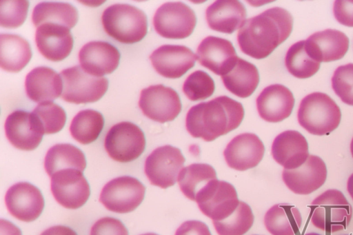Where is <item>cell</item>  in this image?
<instances>
[{
  "instance_id": "4dcf8cb0",
  "label": "cell",
  "mask_w": 353,
  "mask_h": 235,
  "mask_svg": "<svg viewBox=\"0 0 353 235\" xmlns=\"http://www.w3.org/2000/svg\"><path fill=\"white\" fill-rule=\"evenodd\" d=\"M86 159L83 152L70 143H59L51 147L44 159V167L51 177L63 169H76L83 171Z\"/></svg>"
},
{
  "instance_id": "681fc988",
  "label": "cell",
  "mask_w": 353,
  "mask_h": 235,
  "mask_svg": "<svg viewBox=\"0 0 353 235\" xmlns=\"http://www.w3.org/2000/svg\"><path fill=\"white\" fill-rule=\"evenodd\" d=\"M344 235H352V234H344Z\"/></svg>"
},
{
  "instance_id": "5b68a950",
  "label": "cell",
  "mask_w": 353,
  "mask_h": 235,
  "mask_svg": "<svg viewBox=\"0 0 353 235\" xmlns=\"http://www.w3.org/2000/svg\"><path fill=\"white\" fill-rule=\"evenodd\" d=\"M310 221L316 228L334 233L347 228L352 216V208L344 194L329 189L311 203Z\"/></svg>"
},
{
  "instance_id": "30bf717a",
  "label": "cell",
  "mask_w": 353,
  "mask_h": 235,
  "mask_svg": "<svg viewBox=\"0 0 353 235\" xmlns=\"http://www.w3.org/2000/svg\"><path fill=\"white\" fill-rule=\"evenodd\" d=\"M145 186L136 178L123 176L115 178L103 187L99 201L110 211L128 213L143 201Z\"/></svg>"
},
{
  "instance_id": "8fae6325",
  "label": "cell",
  "mask_w": 353,
  "mask_h": 235,
  "mask_svg": "<svg viewBox=\"0 0 353 235\" xmlns=\"http://www.w3.org/2000/svg\"><path fill=\"white\" fill-rule=\"evenodd\" d=\"M139 106L145 116L161 123L173 121L182 108L178 93L162 84L143 89Z\"/></svg>"
},
{
  "instance_id": "f1b7e54d",
  "label": "cell",
  "mask_w": 353,
  "mask_h": 235,
  "mask_svg": "<svg viewBox=\"0 0 353 235\" xmlns=\"http://www.w3.org/2000/svg\"><path fill=\"white\" fill-rule=\"evenodd\" d=\"M264 224L272 235H296L301 227L302 217L293 205L279 203L267 211Z\"/></svg>"
},
{
  "instance_id": "484cf974",
  "label": "cell",
  "mask_w": 353,
  "mask_h": 235,
  "mask_svg": "<svg viewBox=\"0 0 353 235\" xmlns=\"http://www.w3.org/2000/svg\"><path fill=\"white\" fill-rule=\"evenodd\" d=\"M244 5L236 0H218L206 9L205 18L213 30L232 34L240 29L246 18Z\"/></svg>"
},
{
  "instance_id": "7402d4cb",
  "label": "cell",
  "mask_w": 353,
  "mask_h": 235,
  "mask_svg": "<svg viewBox=\"0 0 353 235\" xmlns=\"http://www.w3.org/2000/svg\"><path fill=\"white\" fill-rule=\"evenodd\" d=\"M272 155L274 161L284 169H296L310 156L307 141L298 131H284L274 139L272 145Z\"/></svg>"
},
{
  "instance_id": "ab89813d",
  "label": "cell",
  "mask_w": 353,
  "mask_h": 235,
  "mask_svg": "<svg viewBox=\"0 0 353 235\" xmlns=\"http://www.w3.org/2000/svg\"><path fill=\"white\" fill-rule=\"evenodd\" d=\"M90 235H128V231L120 220L103 217L92 225Z\"/></svg>"
},
{
  "instance_id": "7bdbcfd3",
  "label": "cell",
  "mask_w": 353,
  "mask_h": 235,
  "mask_svg": "<svg viewBox=\"0 0 353 235\" xmlns=\"http://www.w3.org/2000/svg\"><path fill=\"white\" fill-rule=\"evenodd\" d=\"M40 235H77V233L70 227L64 225L52 226Z\"/></svg>"
},
{
  "instance_id": "9c48e42d",
  "label": "cell",
  "mask_w": 353,
  "mask_h": 235,
  "mask_svg": "<svg viewBox=\"0 0 353 235\" xmlns=\"http://www.w3.org/2000/svg\"><path fill=\"white\" fill-rule=\"evenodd\" d=\"M185 161L179 148L170 145L161 146L146 158L145 174L152 185L166 189L175 184Z\"/></svg>"
},
{
  "instance_id": "f546056e",
  "label": "cell",
  "mask_w": 353,
  "mask_h": 235,
  "mask_svg": "<svg viewBox=\"0 0 353 235\" xmlns=\"http://www.w3.org/2000/svg\"><path fill=\"white\" fill-rule=\"evenodd\" d=\"M216 179V173L212 166L206 163H192L181 170L177 181L183 194L196 201L201 193Z\"/></svg>"
},
{
  "instance_id": "1f68e13d",
  "label": "cell",
  "mask_w": 353,
  "mask_h": 235,
  "mask_svg": "<svg viewBox=\"0 0 353 235\" xmlns=\"http://www.w3.org/2000/svg\"><path fill=\"white\" fill-rule=\"evenodd\" d=\"M78 11L70 3L63 2L44 1L34 8L32 20L36 27L43 23H54L63 25L69 29L78 21Z\"/></svg>"
},
{
  "instance_id": "4316f807",
  "label": "cell",
  "mask_w": 353,
  "mask_h": 235,
  "mask_svg": "<svg viewBox=\"0 0 353 235\" xmlns=\"http://www.w3.org/2000/svg\"><path fill=\"white\" fill-rule=\"evenodd\" d=\"M223 83L233 94L246 98L250 96L259 83L257 68L241 58L238 57L232 67L221 76Z\"/></svg>"
},
{
  "instance_id": "ee69618b",
  "label": "cell",
  "mask_w": 353,
  "mask_h": 235,
  "mask_svg": "<svg viewBox=\"0 0 353 235\" xmlns=\"http://www.w3.org/2000/svg\"><path fill=\"white\" fill-rule=\"evenodd\" d=\"M1 235H22L20 229L9 221L1 219Z\"/></svg>"
},
{
  "instance_id": "2e32d148",
  "label": "cell",
  "mask_w": 353,
  "mask_h": 235,
  "mask_svg": "<svg viewBox=\"0 0 353 235\" xmlns=\"http://www.w3.org/2000/svg\"><path fill=\"white\" fill-rule=\"evenodd\" d=\"M150 59L160 75L177 79L194 67L196 56L186 46L163 45L150 54Z\"/></svg>"
},
{
  "instance_id": "c3c4849f",
  "label": "cell",
  "mask_w": 353,
  "mask_h": 235,
  "mask_svg": "<svg viewBox=\"0 0 353 235\" xmlns=\"http://www.w3.org/2000/svg\"><path fill=\"white\" fill-rule=\"evenodd\" d=\"M141 235H159V234H155V233H145V234H143Z\"/></svg>"
},
{
  "instance_id": "52a82bcc",
  "label": "cell",
  "mask_w": 353,
  "mask_h": 235,
  "mask_svg": "<svg viewBox=\"0 0 353 235\" xmlns=\"http://www.w3.org/2000/svg\"><path fill=\"white\" fill-rule=\"evenodd\" d=\"M104 146L113 160L121 163L130 162L143 152L145 138L139 126L131 122L123 121L109 130Z\"/></svg>"
},
{
  "instance_id": "d4e9b609",
  "label": "cell",
  "mask_w": 353,
  "mask_h": 235,
  "mask_svg": "<svg viewBox=\"0 0 353 235\" xmlns=\"http://www.w3.org/2000/svg\"><path fill=\"white\" fill-rule=\"evenodd\" d=\"M27 96L37 103L52 101L63 92V81L50 68L39 66L32 70L26 77Z\"/></svg>"
},
{
  "instance_id": "bcb514c9",
  "label": "cell",
  "mask_w": 353,
  "mask_h": 235,
  "mask_svg": "<svg viewBox=\"0 0 353 235\" xmlns=\"http://www.w3.org/2000/svg\"><path fill=\"white\" fill-rule=\"evenodd\" d=\"M350 152H351V154H352V158H353V138L351 141V143H350Z\"/></svg>"
},
{
  "instance_id": "7a4b0ae2",
  "label": "cell",
  "mask_w": 353,
  "mask_h": 235,
  "mask_svg": "<svg viewBox=\"0 0 353 235\" xmlns=\"http://www.w3.org/2000/svg\"><path fill=\"white\" fill-rule=\"evenodd\" d=\"M244 117L242 104L227 96L192 106L185 118L190 134L205 141H212L237 128Z\"/></svg>"
},
{
  "instance_id": "ffe728a7",
  "label": "cell",
  "mask_w": 353,
  "mask_h": 235,
  "mask_svg": "<svg viewBox=\"0 0 353 235\" xmlns=\"http://www.w3.org/2000/svg\"><path fill=\"white\" fill-rule=\"evenodd\" d=\"M35 42L40 53L52 61H60L68 57L74 43L69 28L50 23L37 28Z\"/></svg>"
},
{
  "instance_id": "f6af8a7d",
  "label": "cell",
  "mask_w": 353,
  "mask_h": 235,
  "mask_svg": "<svg viewBox=\"0 0 353 235\" xmlns=\"http://www.w3.org/2000/svg\"><path fill=\"white\" fill-rule=\"evenodd\" d=\"M347 190L352 199L353 200V173L351 174L347 179Z\"/></svg>"
},
{
  "instance_id": "d6986e66",
  "label": "cell",
  "mask_w": 353,
  "mask_h": 235,
  "mask_svg": "<svg viewBox=\"0 0 353 235\" xmlns=\"http://www.w3.org/2000/svg\"><path fill=\"white\" fill-rule=\"evenodd\" d=\"M196 56L202 66L221 76L230 70L238 58L229 40L214 36H208L201 41Z\"/></svg>"
},
{
  "instance_id": "603a6c76",
  "label": "cell",
  "mask_w": 353,
  "mask_h": 235,
  "mask_svg": "<svg viewBox=\"0 0 353 235\" xmlns=\"http://www.w3.org/2000/svg\"><path fill=\"white\" fill-rule=\"evenodd\" d=\"M294 105L292 92L281 84L265 88L256 99L259 116L270 123H278L288 118Z\"/></svg>"
},
{
  "instance_id": "cb8c5ba5",
  "label": "cell",
  "mask_w": 353,
  "mask_h": 235,
  "mask_svg": "<svg viewBox=\"0 0 353 235\" xmlns=\"http://www.w3.org/2000/svg\"><path fill=\"white\" fill-rule=\"evenodd\" d=\"M305 44L315 60L319 63L330 62L344 57L349 48V39L339 30L326 29L310 35Z\"/></svg>"
},
{
  "instance_id": "b9f144b4",
  "label": "cell",
  "mask_w": 353,
  "mask_h": 235,
  "mask_svg": "<svg viewBox=\"0 0 353 235\" xmlns=\"http://www.w3.org/2000/svg\"><path fill=\"white\" fill-rule=\"evenodd\" d=\"M174 235H212L205 223L191 220L183 222L176 230Z\"/></svg>"
},
{
  "instance_id": "44dd1931",
  "label": "cell",
  "mask_w": 353,
  "mask_h": 235,
  "mask_svg": "<svg viewBox=\"0 0 353 235\" xmlns=\"http://www.w3.org/2000/svg\"><path fill=\"white\" fill-rule=\"evenodd\" d=\"M121 54L118 49L105 41H90L79 52L80 65L88 74L101 76L114 72L119 65Z\"/></svg>"
},
{
  "instance_id": "277c9868",
  "label": "cell",
  "mask_w": 353,
  "mask_h": 235,
  "mask_svg": "<svg viewBox=\"0 0 353 235\" xmlns=\"http://www.w3.org/2000/svg\"><path fill=\"white\" fill-rule=\"evenodd\" d=\"M101 20L106 33L121 43L139 42L148 32L146 14L130 4L116 3L108 7Z\"/></svg>"
},
{
  "instance_id": "4fadbf2b",
  "label": "cell",
  "mask_w": 353,
  "mask_h": 235,
  "mask_svg": "<svg viewBox=\"0 0 353 235\" xmlns=\"http://www.w3.org/2000/svg\"><path fill=\"white\" fill-rule=\"evenodd\" d=\"M239 201L231 183L216 179L201 192L196 202L203 214L212 221H220L235 211Z\"/></svg>"
},
{
  "instance_id": "d590c367",
  "label": "cell",
  "mask_w": 353,
  "mask_h": 235,
  "mask_svg": "<svg viewBox=\"0 0 353 235\" xmlns=\"http://www.w3.org/2000/svg\"><path fill=\"white\" fill-rule=\"evenodd\" d=\"M32 114L43 134H55L64 127L66 121L65 110L52 101L41 103Z\"/></svg>"
},
{
  "instance_id": "d6a6232c",
  "label": "cell",
  "mask_w": 353,
  "mask_h": 235,
  "mask_svg": "<svg viewBox=\"0 0 353 235\" xmlns=\"http://www.w3.org/2000/svg\"><path fill=\"white\" fill-rule=\"evenodd\" d=\"M103 125V115L98 111L87 109L74 116L70 123V132L74 139L86 145L98 138Z\"/></svg>"
},
{
  "instance_id": "7c38bea8",
  "label": "cell",
  "mask_w": 353,
  "mask_h": 235,
  "mask_svg": "<svg viewBox=\"0 0 353 235\" xmlns=\"http://www.w3.org/2000/svg\"><path fill=\"white\" fill-rule=\"evenodd\" d=\"M50 188L55 200L67 209L83 206L90 194V185L81 171L63 169L51 176Z\"/></svg>"
},
{
  "instance_id": "3957f363",
  "label": "cell",
  "mask_w": 353,
  "mask_h": 235,
  "mask_svg": "<svg viewBox=\"0 0 353 235\" xmlns=\"http://www.w3.org/2000/svg\"><path fill=\"white\" fill-rule=\"evenodd\" d=\"M297 119L300 125L310 134L323 136L329 134L338 127L341 112L330 96L315 92L301 100Z\"/></svg>"
},
{
  "instance_id": "9a60e30c",
  "label": "cell",
  "mask_w": 353,
  "mask_h": 235,
  "mask_svg": "<svg viewBox=\"0 0 353 235\" xmlns=\"http://www.w3.org/2000/svg\"><path fill=\"white\" fill-rule=\"evenodd\" d=\"M327 174V167L323 159L316 155H310L299 167L283 169L282 178L288 189L294 194L307 195L325 183Z\"/></svg>"
},
{
  "instance_id": "7dc6e473",
  "label": "cell",
  "mask_w": 353,
  "mask_h": 235,
  "mask_svg": "<svg viewBox=\"0 0 353 235\" xmlns=\"http://www.w3.org/2000/svg\"><path fill=\"white\" fill-rule=\"evenodd\" d=\"M304 235H321V234L316 233V232H310V233H307Z\"/></svg>"
},
{
  "instance_id": "74e56055",
  "label": "cell",
  "mask_w": 353,
  "mask_h": 235,
  "mask_svg": "<svg viewBox=\"0 0 353 235\" xmlns=\"http://www.w3.org/2000/svg\"><path fill=\"white\" fill-rule=\"evenodd\" d=\"M0 25L6 28H16L21 25L29 8L28 1H1Z\"/></svg>"
},
{
  "instance_id": "8d00e7d4",
  "label": "cell",
  "mask_w": 353,
  "mask_h": 235,
  "mask_svg": "<svg viewBox=\"0 0 353 235\" xmlns=\"http://www.w3.org/2000/svg\"><path fill=\"white\" fill-rule=\"evenodd\" d=\"M215 84L212 78L205 72L196 70L185 79L183 91L188 99L192 101L205 99L212 95Z\"/></svg>"
},
{
  "instance_id": "f35d334b",
  "label": "cell",
  "mask_w": 353,
  "mask_h": 235,
  "mask_svg": "<svg viewBox=\"0 0 353 235\" xmlns=\"http://www.w3.org/2000/svg\"><path fill=\"white\" fill-rule=\"evenodd\" d=\"M331 81L336 94L343 103L353 106V63L339 66Z\"/></svg>"
},
{
  "instance_id": "60d3db41",
  "label": "cell",
  "mask_w": 353,
  "mask_h": 235,
  "mask_svg": "<svg viewBox=\"0 0 353 235\" xmlns=\"http://www.w3.org/2000/svg\"><path fill=\"white\" fill-rule=\"evenodd\" d=\"M333 13L340 23L353 27V1H335L333 6Z\"/></svg>"
},
{
  "instance_id": "e575fe53",
  "label": "cell",
  "mask_w": 353,
  "mask_h": 235,
  "mask_svg": "<svg viewBox=\"0 0 353 235\" xmlns=\"http://www.w3.org/2000/svg\"><path fill=\"white\" fill-rule=\"evenodd\" d=\"M219 235H243L252 227L254 215L251 207L243 201L228 218L220 221H212Z\"/></svg>"
},
{
  "instance_id": "8992f818",
  "label": "cell",
  "mask_w": 353,
  "mask_h": 235,
  "mask_svg": "<svg viewBox=\"0 0 353 235\" xmlns=\"http://www.w3.org/2000/svg\"><path fill=\"white\" fill-rule=\"evenodd\" d=\"M63 81L62 99L75 104L93 103L106 92L108 81L86 72L81 65L65 69L60 73Z\"/></svg>"
},
{
  "instance_id": "ba28073f",
  "label": "cell",
  "mask_w": 353,
  "mask_h": 235,
  "mask_svg": "<svg viewBox=\"0 0 353 235\" xmlns=\"http://www.w3.org/2000/svg\"><path fill=\"white\" fill-rule=\"evenodd\" d=\"M196 24L194 10L181 1L161 5L153 17L156 32L163 37L181 39L189 37Z\"/></svg>"
},
{
  "instance_id": "83f0119b",
  "label": "cell",
  "mask_w": 353,
  "mask_h": 235,
  "mask_svg": "<svg viewBox=\"0 0 353 235\" xmlns=\"http://www.w3.org/2000/svg\"><path fill=\"white\" fill-rule=\"evenodd\" d=\"M32 50L28 41L14 34L0 35V66L8 72H18L29 63Z\"/></svg>"
},
{
  "instance_id": "5bb4252c",
  "label": "cell",
  "mask_w": 353,
  "mask_h": 235,
  "mask_svg": "<svg viewBox=\"0 0 353 235\" xmlns=\"http://www.w3.org/2000/svg\"><path fill=\"white\" fill-rule=\"evenodd\" d=\"M5 203L10 214L24 222L36 220L44 207V199L41 191L27 182L12 185L6 192Z\"/></svg>"
},
{
  "instance_id": "ac0fdd59",
  "label": "cell",
  "mask_w": 353,
  "mask_h": 235,
  "mask_svg": "<svg viewBox=\"0 0 353 235\" xmlns=\"http://www.w3.org/2000/svg\"><path fill=\"white\" fill-rule=\"evenodd\" d=\"M6 136L16 148L30 151L40 144L44 134L32 112L16 110L10 114L5 122Z\"/></svg>"
},
{
  "instance_id": "e0dca14e",
  "label": "cell",
  "mask_w": 353,
  "mask_h": 235,
  "mask_svg": "<svg viewBox=\"0 0 353 235\" xmlns=\"http://www.w3.org/2000/svg\"><path fill=\"white\" fill-rule=\"evenodd\" d=\"M264 152V145L258 136L243 133L229 142L223 155L230 167L245 171L256 167L262 160Z\"/></svg>"
},
{
  "instance_id": "6da1fadb",
  "label": "cell",
  "mask_w": 353,
  "mask_h": 235,
  "mask_svg": "<svg viewBox=\"0 0 353 235\" xmlns=\"http://www.w3.org/2000/svg\"><path fill=\"white\" fill-rule=\"evenodd\" d=\"M292 27L293 18L288 10L269 8L244 21L237 34L238 43L245 54L264 59L288 38Z\"/></svg>"
},
{
  "instance_id": "836d02e7",
  "label": "cell",
  "mask_w": 353,
  "mask_h": 235,
  "mask_svg": "<svg viewBox=\"0 0 353 235\" xmlns=\"http://www.w3.org/2000/svg\"><path fill=\"white\" fill-rule=\"evenodd\" d=\"M320 63L309 53L305 40L292 45L287 51L285 64L288 72L299 79H307L316 74Z\"/></svg>"
}]
</instances>
